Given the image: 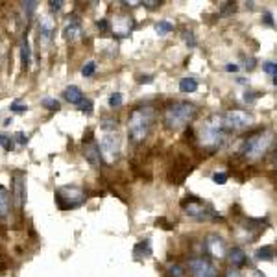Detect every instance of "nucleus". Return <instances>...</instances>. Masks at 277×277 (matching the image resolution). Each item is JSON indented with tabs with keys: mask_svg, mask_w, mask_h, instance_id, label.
<instances>
[{
	"mask_svg": "<svg viewBox=\"0 0 277 277\" xmlns=\"http://www.w3.org/2000/svg\"><path fill=\"white\" fill-rule=\"evenodd\" d=\"M154 118H156V113H154V107L150 106L139 107V109L132 111L130 120H128V135H130L132 142L139 144V142L144 141L152 130Z\"/></svg>",
	"mask_w": 277,
	"mask_h": 277,
	"instance_id": "f257e3e1",
	"label": "nucleus"
},
{
	"mask_svg": "<svg viewBox=\"0 0 277 277\" xmlns=\"http://www.w3.org/2000/svg\"><path fill=\"white\" fill-rule=\"evenodd\" d=\"M196 113H198V109H196L194 104L174 102L165 111V126L168 130H174V132L175 130H181V128H185L187 124H190V122L194 120Z\"/></svg>",
	"mask_w": 277,
	"mask_h": 277,
	"instance_id": "f03ea898",
	"label": "nucleus"
},
{
	"mask_svg": "<svg viewBox=\"0 0 277 277\" xmlns=\"http://www.w3.org/2000/svg\"><path fill=\"white\" fill-rule=\"evenodd\" d=\"M224 117H218V115H213L207 120H204V124L199 126V142L202 146H207V148H216L224 142Z\"/></svg>",
	"mask_w": 277,
	"mask_h": 277,
	"instance_id": "7ed1b4c3",
	"label": "nucleus"
},
{
	"mask_svg": "<svg viewBox=\"0 0 277 277\" xmlns=\"http://www.w3.org/2000/svg\"><path fill=\"white\" fill-rule=\"evenodd\" d=\"M273 142V133L270 130H263V132L255 133L251 135L249 139L244 141V146H242V154L248 159H261L268 152V148L272 146Z\"/></svg>",
	"mask_w": 277,
	"mask_h": 277,
	"instance_id": "20e7f679",
	"label": "nucleus"
},
{
	"mask_svg": "<svg viewBox=\"0 0 277 277\" xmlns=\"http://www.w3.org/2000/svg\"><path fill=\"white\" fill-rule=\"evenodd\" d=\"M56 199H58L59 209H76L85 202V192L80 187L65 185L56 190Z\"/></svg>",
	"mask_w": 277,
	"mask_h": 277,
	"instance_id": "39448f33",
	"label": "nucleus"
},
{
	"mask_svg": "<svg viewBox=\"0 0 277 277\" xmlns=\"http://www.w3.org/2000/svg\"><path fill=\"white\" fill-rule=\"evenodd\" d=\"M100 154H102V159L106 163H115L118 159V154H120V142H118V137L115 132H107L100 137Z\"/></svg>",
	"mask_w": 277,
	"mask_h": 277,
	"instance_id": "423d86ee",
	"label": "nucleus"
},
{
	"mask_svg": "<svg viewBox=\"0 0 277 277\" xmlns=\"http://www.w3.org/2000/svg\"><path fill=\"white\" fill-rule=\"evenodd\" d=\"M11 204L17 207V209H22L26 202V175L24 172H13L11 175Z\"/></svg>",
	"mask_w": 277,
	"mask_h": 277,
	"instance_id": "0eeeda50",
	"label": "nucleus"
},
{
	"mask_svg": "<svg viewBox=\"0 0 277 277\" xmlns=\"http://www.w3.org/2000/svg\"><path fill=\"white\" fill-rule=\"evenodd\" d=\"M253 124V117L242 109H231L224 115V128L229 130H242Z\"/></svg>",
	"mask_w": 277,
	"mask_h": 277,
	"instance_id": "6e6552de",
	"label": "nucleus"
},
{
	"mask_svg": "<svg viewBox=\"0 0 277 277\" xmlns=\"http://www.w3.org/2000/svg\"><path fill=\"white\" fill-rule=\"evenodd\" d=\"M109 26L115 37H128L133 32V19L130 15H115Z\"/></svg>",
	"mask_w": 277,
	"mask_h": 277,
	"instance_id": "1a4fd4ad",
	"label": "nucleus"
},
{
	"mask_svg": "<svg viewBox=\"0 0 277 277\" xmlns=\"http://www.w3.org/2000/svg\"><path fill=\"white\" fill-rule=\"evenodd\" d=\"M183 211L187 213V216H192V218H198V220H209L214 218V211L207 205H204L202 202L198 199H192L189 204H183Z\"/></svg>",
	"mask_w": 277,
	"mask_h": 277,
	"instance_id": "9d476101",
	"label": "nucleus"
},
{
	"mask_svg": "<svg viewBox=\"0 0 277 277\" xmlns=\"http://www.w3.org/2000/svg\"><path fill=\"white\" fill-rule=\"evenodd\" d=\"M190 272H192V277H218V272L216 268L207 261V259H192L189 263Z\"/></svg>",
	"mask_w": 277,
	"mask_h": 277,
	"instance_id": "9b49d317",
	"label": "nucleus"
},
{
	"mask_svg": "<svg viewBox=\"0 0 277 277\" xmlns=\"http://www.w3.org/2000/svg\"><path fill=\"white\" fill-rule=\"evenodd\" d=\"M205 248L209 251L211 257L214 259H224L228 257V246H225V240L218 235H209L207 240H205Z\"/></svg>",
	"mask_w": 277,
	"mask_h": 277,
	"instance_id": "f8f14e48",
	"label": "nucleus"
},
{
	"mask_svg": "<svg viewBox=\"0 0 277 277\" xmlns=\"http://www.w3.org/2000/svg\"><path fill=\"white\" fill-rule=\"evenodd\" d=\"M54 32H56V20L50 17V15H43L39 20V41L43 44H48L54 37Z\"/></svg>",
	"mask_w": 277,
	"mask_h": 277,
	"instance_id": "ddd939ff",
	"label": "nucleus"
},
{
	"mask_svg": "<svg viewBox=\"0 0 277 277\" xmlns=\"http://www.w3.org/2000/svg\"><path fill=\"white\" fill-rule=\"evenodd\" d=\"M82 35H83V28L82 24H80V19H76V17L68 19V22L63 28V39L68 41V43H74V41H78Z\"/></svg>",
	"mask_w": 277,
	"mask_h": 277,
	"instance_id": "4468645a",
	"label": "nucleus"
},
{
	"mask_svg": "<svg viewBox=\"0 0 277 277\" xmlns=\"http://www.w3.org/2000/svg\"><path fill=\"white\" fill-rule=\"evenodd\" d=\"M83 157L91 166H98L102 163V154H100V146L94 141H89L87 144H83Z\"/></svg>",
	"mask_w": 277,
	"mask_h": 277,
	"instance_id": "2eb2a0df",
	"label": "nucleus"
},
{
	"mask_svg": "<svg viewBox=\"0 0 277 277\" xmlns=\"http://www.w3.org/2000/svg\"><path fill=\"white\" fill-rule=\"evenodd\" d=\"M63 98L67 100V102L74 104V106H78V104L82 102L85 96H83L82 89H80L78 85H68V87L63 91Z\"/></svg>",
	"mask_w": 277,
	"mask_h": 277,
	"instance_id": "dca6fc26",
	"label": "nucleus"
},
{
	"mask_svg": "<svg viewBox=\"0 0 277 277\" xmlns=\"http://www.w3.org/2000/svg\"><path fill=\"white\" fill-rule=\"evenodd\" d=\"M20 61H22V67L24 68H30V65H32V52H30L28 34H24L22 39H20Z\"/></svg>",
	"mask_w": 277,
	"mask_h": 277,
	"instance_id": "f3484780",
	"label": "nucleus"
},
{
	"mask_svg": "<svg viewBox=\"0 0 277 277\" xmlns=\"http://www.w3.org/2000/svg\"><path fill=\"white\" fill-rule=\"evenodd\" d=\"M228 259H229V263L233 264V268H240L246 264V253H244V249L240 248H231L228 251Z\"/></svg>",
	"mask_w": 277,
	"mask_h": 277,
	"instance_id": "a211bd4d",
	"label": "nucleus"
},
{
	"mask_svg": "<svg viewBox=\"0 0 277 277\" xmlns=\"http://www.w3.org/2000/svg\"><path fill=\"white\" fill-rule=\"evenodd\" d=\"M10 207H11L10 192L6 190L4 185H0V218H4V216L10 214Z\"/></svg>",
	"mask_w": 277,
	"mask_h": 277,
	"instance_id": "6ab92c4d",
	"label": "nucleus"
},
{
	"mask_svg": "<svg viewBox=\"0 0 277 277\" xmlns=\"http://www.w3.org/2000/svg\"><path fill=\"white\" fill-rule=\"evenodd\" d=\"M152 255V246H150V240H142L135 246L133 249V257L135 259H144V257H150Z\"/></svg>",
	"mask_w": 277,
	"mask_h": 277,
	"instance_id": "aec40b11",
	"label": "nucleus"
},
{
	"mask_svg": "<svg viewBox=\"0 0 277 277\" xmlns=\"http://www.w3.org/2000/svg\"><path fill=\"white\" fill-rule=\"evenodd\" d=\"M180 91L181 92H196L198 91V82H196L194 78H181Z\"/></svg>",
	"mask_w": 277,
	"mask_h": 277,
	"instance_id": "412c9836",
	"label": "nucleus"
},
{
	"mask_svg": "<svg viewBox=\"0 0 277 277\" xmlns=\"http://www.w3.org/2000/svg\"><path fill=\"white\" fill-rule=\"evenodd\" d=\"M255 259L257 261H272L273 259V248L272 246H263L255 251Z\"/></svg>",
	"mask_w": 277,
	"mask_h": 277,
	"instance_id": "4be33fe9",
	"label": "nucleus"
},
{
	"mask_svg": "<svg viewBox=\"0 0 277 277\" xmlns=\"http://www.w3.org/2000/svg\"><path fill=\"white\" fill-rule=\"evenodd\" d=\"M154 28H156V32L159 35H166V34H170L172 30H174V24H172V22H168V20H157Z\"/></svg>",
	"mask_w": 277,
	"mask_h": 277,
	"instance_id": "5701e85b",
	"label": "nucleus"
},
{
	"mask_svg": "<svg viewBox=\"0 0 277 277\" xmlns=\"http://www.w3.org/2000/svg\"><path fill=\"white\" fill-rule=\"evenodd\" d=\"M41 106L46 107V109H50V111H59V109H61V104H59L58 100H56V98H52V96L43 98V100H41Z\"/></svg>",
	"mask_w": 277,
	"mask_h": 277,
	"instance_id": "b1692460",
	"label": "nucleus"
},
{
	"mask_svg": "<svg viewBox=\"0 0 277 277\" xmlns=\"http://www.w3.org/2000/svg\"><path fill=\"white\" fill-rule=\"evenodd\" d=\"M22 13H24V17H26V20H30L32 19V15L35 13V8H37V2H22Z\"/></svg>",
	"mask_w": 277,
	"mask_h": 277,
	"instance_id": "393cba45",
	"label": "nucleus"
},
{
	"mask_svg": "<svg viewBox=\"0 0 277 277\" xmlns=\"http://www.w3.org/2000/svg\"><path fill=\"white\" fill-rule=\"evenodd\" d=\"M117 126H118V122L117 118H104L102 124H100V128H102L104 132H117Z\"/></svg>",
	"mask_w": 277,
	"mask_h": 277,
	"instance_id": "a878e982",
	"label": "nucleus"
},
{
	"mask_svg": "<svg viewBox=\"0 0 277 277\" xmlns=\"http://www.w3.org/2000/svg\"><path fill=\"white\" fill-rule=\"evenodd\" d=\"M0 146H2L6 152H11L15 148V142H13V139H11V137L0 135Z\"/></svg>",
	"mask_w": 277,
	"mask_h": 277,
	"instance_id": "bb28decb",
	"label": "nucleus"
},
{
	"mask_svg": "<svg viewBox=\"0 0 277 277\" xmlns=\"http://www.w3.org/2000/svg\"><path fill=\"white\" fill-rule=\"evenodd\" d=\"M122 102H124L122 92H113L111 96H109V107H120Z\"/></svg>",
	"mask_w": 277,
	"mask_h": 277,
	"instance_id": "cd10ccee",
	"label": "nucleus"
},
{
	"mask_svg": "<svg viewBox=\"0 0 277 277\" xmlns=\"http://www.w3.org/2000/svg\"><path fill=\"white\" fill-rule=\"evenodd\" d=\"M78 107H80V111H83V113H87V115H91L92 113V100L91 98H83L82 102L78 104Z\"/></svg>",
	"mask_w": 277,
	"mask_h": 277,
	"instance_id": "c85d7f7f",
	"label": "nucleus"
},
{
	"mask_svg": "<svg viewBox=\"0 0 277 277\" xmlns=\"http://www.w3.org/2000/svg\"><path fill=\"white\" fill-rule=\"evenodd\" d=\"M94 70H96V63H94V61H87V63L82 67V74L85 76V78L92 76V74H94Z\"/></svg>",
	"mask_w": 277,
	"mask_h": 277,
	"instance_id": "c756f323",
	"label": "nucleus"
},
{
	"mask_svg": "<svg viewBox=\"0 0 277 277\" xmlns=\"http://www.w3.org/2000/svg\"><path fill=\"white\" fill-rule=\"evenodd\" d=\"M168 273H170V277H187L185 275V270L180 264H170L168 266Z\"/></svg>",
	"mask_w": 277,
	"mask_h": 277,
	"instance_id": "7c9ffc66",
	"label": "nucleus"
},
{
	"mask_svg": "<svg viewBox=\"0 0 277 277\" xmlns=\"http://www.w3.org/2000/svg\"><path fill=\"white\" fill-rule=\"evenodd\" d=\"M263 70L266 74H270V76H277V63H273V61H264Z\"/></svg>",
	"mask_w": 277,
	"mask_h": 277,
	"instance_id": "2f4dec72",
	"label": "nucleus"
},
{
	"mask_svg": "<svg viewBox=\"0 0 277 277\" xmlns=\"http://www.w3.org/2000/svg\"><path fill=\"white\" fill-rule=\"evenodd\" d=\"M235 11H237V4H235V2H225V4H222V10H220V15L224 17V15L235 13Z\"/></svg>",
	"mask_w": 277,
	"mask_h": 277,
	"instance_id": "473e14b6",
	"label": "nucleus"
},
{
	"mask_svg": "<svg viewBox=\"0 0 277 277\" xmlns=\"http://www.w3.org/2000/svg\"><path fill=\"white\" fill-rule=\"evenodd\" d=\"M10 109H11L13 113H19V115H22V113L28 111V106H22V104H20L19 100H15V102H11Z\"/></svg>",
	"mask_w": 277,
	"mask_h": 277,
	"instance_id": "72a5a7b5",
	"label": "nucleus"
},
{
	"mask_svg": "<svg viewBox=\"0 0 277 277\" xmlns=\"http://www.w3.org/2000/svg\"><path fill=\"white\" fill-rule=\"evenodd\" d=\"M213 181L216 185H224L228 181V174L225 172H214L213 174Z\"/></svg>",
	"mask_w": 277,
	"mask_h": 277,
	"instance_id": "f704fd0d",
	"label": "nucleus"
},
{
	"mask_svg": "<svg viewBox=\"0 0 277 277\" xmlns=\"http://www.w3.org/2000/svg\"><path fill=\"white\" fill-rule=\"evenodd\" d=\"M183 41L189 44L190 48H194V46H196V39H194V34H192V32H185V34H183Z\"/></svg>",
	"mask_w": 277,
	"mask_h": 277,
	"instance_id": "c9c22d12",
	"label": "nucleus"
},
{
	"mask_svg": "<svg viewBox=\"0 0 277 277\" xmlns=\"http://www.w3.org/2000/svg\"><path fill=\"white\" fill-rule=\"evenodd\" d=\"M263 20H264V24L266 26H270V28H273V17H272V13H270V11H266V13L263 15Z\"/></svg>",
	"mask_w": 277,
	"mask_h": 277,
	"instance_id": "e433bc0d",
	"label": "nucleus"
},
{
	"mask_svg": "<svg viewBox=\"0 0 277 277\" xmlns=\"http://www.w3.org/2000/svg\"><path fill=\"white\" fill-rule=\"evenodd\" d=\"M96 26H98V30H100V32H106V30H109V28H111V26H109V20H106V19L98 20V22H96Z\"/></svg>",
	"mask_w": 277,
	"mask_h": 277,
	"instance_id": "4c0bfd02",
	"label": "nucleus"
},
{
	"mask_svg": "<svg viewBox=\"0 0 277 277\" xmlns=\"http://www.w3.org/2000/svg\"><path fill=\"white\" fill-rule=\"evenodd\" d=\"M48 6H50V10L52 11H59L61 10V6H63V2H61V0H58V2H56V0H50Z\"/></svg>",
	"mask_w": 277,
	"mask_h": 277,
	"instance_id": "58836bf2",
	"label": "nucleus"
},
{
	"mask_svg": "<svg viewBox=\"0 0 277 277\" xmlns=\"http://www.w3.org/2000/svg\"><path fill=\"white\" fill-rule=\"evenodd\" d=\"M244 65H246L244 68H248V70H251V68H255L257 61H255V58H246V59H244Z\"/></svg>",
	"mask_w": 277,
	"mask_h": 277,
	"instance_id": "ea45409f",
	"label": "nucleus"
},
{
	"mask_svg": "<svg viewBox=\"0 0 277 277\" xmlns=\"http://www.w3.org/2000/svg\"><path fill=\"white\" fill-rule=\"evenodd\" d=\"M257 92H246V94H244V102H255V100H257Z\"/></svg>",
	"mask_w": 277,
	"mask_h": 277,
	"instance_id": "a19ab883",
	"label": "nucleus"
},
{
	"mask_svg": "<svg viewBox=\"0 0 277 277\" xmlns=\"http://www.w3.org/2000/svg\"><path fill=\"white\" fill-rule=\"evenodd\" d=\"M225 277H242V273L238 272L237 268H228V272H225Z\"/></svg>",
	"mask_w": 277,
	"mask_h": 277,
	"instance_id": "79ce46f5",
	"label": "nucleus"
},
{
	"mask_svg": "<svg viewBox=\"0 0 277 277\" xmlns=\"http://www.w3.org/2000/svg\"><path fill=\"white\" fill-rule=\"evenodd\" d=\"M15 139H17V142H20V144H28V137H26L22 132H17Z\"/></svg>",
	"mask_w": 277,
	"mask_h": 277,
	"instance_id": "37998d69",
	"label": "nucleus"
},
{
	"mask_svg": "<svg viewBox=\"0 0 277 277\" xmlns=\"http://www.w3.org/2000/svg\"><path fill=\"white\" fill-rule=\"evenodd\" d=\"M141 6H144V8H148V10H156L157 6H159V2H150V0H144V2H139Z\"/></svg>",
	"mask_w": 277,
	"mask_h": 277,
	"instance_id": "c03bdc74",
	"label": "nucleus"
},
{
	"mask_svg": "<svg viewBox=\"0 0 277 277\" xmlns=\"http://www.w3.org/2000/svg\"><path fill=\"white\" fill-rule=\"evenodd\" d=\"M4 58H6V46H4V43L0 41V65L4 63Z\"/></svg>",
	"mask_w": 277,
	"mask_h": 277,
	"instance_id": "a18cd8bd",
	"label": "nucleus"
},
{
	"mask_svg": "<svg viewBox=\"0 0 277 277\" xmlns=\"http://www.w3.org/2000/svg\"><path fill=\"white\" fill-rule=\"evenodd\" d=\"M225 70H228V72H238V65H233V63H228L225 65Z\"/></svg>",
	"mask_w": 277,
	"mask_h": 277,
	"instance_id": "49530a36",
	"label": "nucleus"
},
{
	"mask_svg": "<svg viewBox=\"0 0 277 277\" xmlns=\"http://www.w3.org/2000/svg\"><path fill=\"white\" fill-rule=\"evenodd\" d=\"M154 76H139V83H152Z\"/></svg>",
	"mask_w": 277,
	"mask_h": 277,
	"instance_id": "de8ad7c7",
	"label": "nucleus"
},
{
	"mask_svg": "<svg viewBox=\"0 0 277 277\" xmlns=\"http://www.w3.org/2000/svg\"><path fill=\"white\" fill-rule=\"evenodd\" d=\"M273 85H277V76H273Z\"/></svg>",
	"mask_w": 277,
	"mask_h": 277,
	"instance_id": "09e8293b",
	"label": "nucleus"
},
{
	"mask_svg": "<svg viewBox=\"0 0 277 277\" xmlns=\"http://www.w3.org/2000/svg\"><path fill=\"white\" fill-rule=\"evenodd\" d=\"M253 277H261V273H259V272H255V275H253Z\"/></svg>",
	"mask_w": 277,
	"mask_h": 277,
	"instance_id": "8fccbe9b",
	"label": "nucleus"
}]
</instances>
